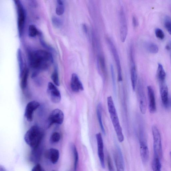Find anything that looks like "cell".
I'll use <instances>...</instances> for the list:
<instances>
[{
	"mask_svg": "<svg viewBox=\"0 0 171 171\" xmlns=\"http://www.w3.org/2000/svg\"><path fill=\"white\" fill-rule=\"evenodd\" d=\"M30 67L36 70L47 69L53 62L52 55L50 53L45 50H35L30 52L28 55Z\"/></svg>",
	"mask_w": 171,
	"mask_h": 171,
	"instance_id": "1",
	"label": "cell"
},
{
	"mask_svg": "<svg viewBox=\"0 0 171 171\" xmlns=\"http://www.w3.org/2000/svg\"><path fill=\"white\" fill-rule=\"evenodd\" d=\"M43 136V132L39 127L33 126L26 132L24 139L27 144L34 149L38 147Z\"/></svg>",
	"mask_w": 171,
	"mask_h": 171,
	"instance_id": "2",
	"label": "cell"
},
{
	"mask_svg": "<svg viewBox=\"0 0 171 171\" xmlns=\"http://www.w3.org/2000/svg\"><path fill=\"white\" fill-rule=\"evenodd\" d=\"M17 12V28L18 35L21 37L23 33L25 23L26 19L25 11L22 4L20 1H14Z\"/></svg>",
	"mask_w": 171,
	"mask_h": 171,
	"instance_id": "3",
	"label": "cell"
},
{
	"mask_svg": "<svg viewBox=\"0 0 171 171\" xmlns=\"http://www.w3.org/2000/svg\"><path fill=\"white\" fill-rule=\"evenodd\" d=\"M152 132L154 139V157L160 160L162 158L163 150L161 138L159 129L156 126H152Z\"/></svg>",
	"mask_w": 171,
	"mask_h": 171,
	"instance_id": "4",
	"label": "cell"
},
{
	"mask_svg": "<svg viewBox=\"0 0 171 171\" xmlns=\"http://www.w3.org/2000/svg\"><path fill=\"white\" fill-rule=\"evenodd\" d=\"M108 111L110 114L112 122V123L115 131L118 140L120 142H122L124 140V137L116 108L109 110Z\"/></svg>",
	"mask_w": 171,
	"mask_h": 171,
	"instance_id": "5",
	"label": "cell"
},
{
	"mask_svg": "<svg viewBox=\"0 0 171 171\" xmlns=\"http://www.w3.org/2000/svg\"><path fill=\"white\" fill-rule=\"evenodd\" d=\"M140 150L142 160L144 163H147L149 158V151L147 139L144 131L141 130L139 132Z\"/></svg>",
	"mask_w": 171,
	"mask_h": 171,
	"instance_id": "6",
	"label": "cell"
},
{
	"mask_svg": "<svg viewBox=\"0 0 171 171\" xmlns=\"http://www.w3.org/2000/svg\"><path fill=\"white\" fill-rule=\"evenodd\" d=\"M120 38L121 42H125L128 33V26L126 15L123 8L121 7L119 11Z\"/></svg>",
	"mask_w": 171,
	"mask_h": 171,
	"instance_id": "7",
	"label": "cell"
},
{
	"mask_svg": "<svg viewBox=\"0 0 171 171\" xmlns=\"http://www.w3.org/2000/svg\"><path fill=\"white\" fill-rule=\"evenodd\" d=\"M107 41L109 48L113 55L115 63L117 67L118 80L120 82L122 81V69L119 53L113 43L110 39H108Z\"/></svg>",
	"mask_w": 171,
	"mask_h": 171,
	"instance_id": "8",
	"label": "cell"
},
{
	"mask_svg": "<svg viewBox=\"0 0 171 171\" xmlns=\"http://www.w3.org/2000/svg\"><path fill=\"white\" fill-rule=\"evenodd\" d=\"M64 120L63 112L59 109L53 110L49 115L48 120L47 127L49 128L53 124H61Z\"/></svg>",
	"mask_w": 171,
	"mask_h": 171,
	"instance_id": "9",
	"label": "cell"
},
{
	"mask_svg": "<svg viewBox=\"0 0 171 171\" xmlns=\"http://www.w3.org/2000/svg\"><path fill=\"white\" fill-rule=\"evenodd\" d=\"M138 93L140 109L141 113L144 114L147 111V103L144 86L141 81H139L138 83Z\"/></svg>",
	"mask_w": 171,
	"mask_h": 171,
	"instance_id": "10",
	"label": "cell"
},
{
	"mask_svg": "<svg viewBox=\"0 0 171 171\" xmlns=\"http://www.w3.org/2000/svg\"><path fill=\"white\" fill-rule=\"evenodd\" d=\"M47 93L51 101L54 103H58L61 100V95L59 91L53 84L49 83Z\"/></svg>",
	"mask_w": 171,
	"mask_h": 171,
	"instance_id": "11",
	"label": "cell"
},
{
	"mask_svg": "<svg viewBox=\"0 0 171 171\" xmlns=\"http://www.w3.org/2000/svg\"><path fill=\"white\" fill-rule=\"evenodd\" d=\"M39 103L36 101H30L26 106L24 112V116L29 122L33 120V114L35 111L40 106Z\"/></svg>",
	"mask_w": 171,
	"mask_h": 171,
	"instance_id": "12",
	"label": "cell"
},
{
	"mask_svg": "<svg viewBox=\"0 0 171 171\" xmlns=\"http://www.w3.org/2000/svg\"><path fill=\"white\" fill-rule=\"evenodd\" d=\"M96 140H97L98 153L99 160H100L102 167L105 169V158L104 152V144L103 139L101 134L99 133L96 135Z\"/></svg>",
	"mask_w": 171,
	"mask_h": 171,
	"instance_id": "13",
	"label": "cell"
},
{
	"mask_svg": "<svg viewBox=\"0 0 171 171\" xmlns=\"http://www.w3.org/2000/svg\"><path fill=\"white\" fill-rule=\"evenodd\" d=\"M130 61H131L130 74H131V84L133 90L135 91L137 82L138 76L132 48L130 49Z\"/></svg>",
	"mask_w": 171,
	"mask_h": 171,
	"instance_id": "14",
	"label": "cell"
},
{
	"mask_svg": "<svg viewBox=\"0 0 171 171\" xmlns=\"http://www.w3.org/2000/svg\"><path fill=\"white\" fill-rule=\"evenodd\" d=\"M147 92L149 110L150 113H154L157 110L156 103L154 91L151 86L147 87Z\"/></svg>",
	"mask_w": 171,
	"mask_h": 171,
	"instance_id": "15",
	"label": "cell"
},
{
	"mask_svg": "<svg viewBox=\"0 0 171 171\" xmlns=\"http://www.w3.org/2000/svg\"><path fill=\"white\" fill-rule=\"evenodd\" d=\"M115 164L117 171H124V162L122 152L117 146L114 155Z\"/></svg>",
	"mask_w": 171,
	"mask_h": 171,
	"instance_id": "16",
	"label": "cell"
},
{
	"mask_svg": "<svg viewBox=\"0 0 171 171\" xmlns=\"http://www.w3.org/2000/svg\"><path fill=\"white\" fill-rule=\"evenodd\" d=\"M71 90L75 92L83 91L84 89L83 84L81 82L77 74L73 73L71 81Z\"/></svg>",
	"mask_w": 171,
	"mask_h": 171,
	"instance_id": "17",
	"label": "cell"
},
{
	"mask_svg": "<svg viewBox=\"0 0 171 171\" xmlns=\"http://www.w3.org/2000/svg\"><path fill=\"white\" fill-rule=\"evenodd\" d=\"M161 100L165 107L167 108L169 101L168 88L166 83L159 84Z\"/></svg>",
	"mask_w": 171,
	"mask_h": 171,
	"instance_id": "18",
	"label": "cell"
},
{
	"mask_svg": "<svg viewBox=\"0 0 171 171\" xmlns=\"http://www.w3.org/2000/svg\"><path fill=\"white\" fill-rule=\"evenodd\" d=\"M157 77L159 84L166 83V74L163 65L160 63L158 64Z\"/></svg>",
	"mask_w": 171,
	"mask_h": 171,
	"instance_id": "19",
	"label": "cell"
},
{
	"mask_svg": "<svg viewBox=\"0 0 171 171\" xmlns=\"http://www.w3.org/2000/svg\"><path fill=\"white\" fill-rule=\"evenodd\" d=\"M59 152L55 148L49 149L47 153V157L53 164L56 163L59 158Z\"/></svg>",
	"mask_w": 171,
	"mask_h": 171,
	"instance_id": "20",
	"label": "cell"
},
{
	"mask_svg": "<svg viewBox=\"0 0 171 171\" xmlns=\"http://www.w3.org/2000/svg\"><path fill=\"white\" fill-rule=\"evenodd\" d=\"M29 72V69L26 68H25L23 73L20 75L21 87V89L23 90L25 89L27 86Z\"/></svg>",
	"mask_w": 171,
	"mask_h": 171,
	"instance_id": "21",
	"label": "cell"
},
{
	"mask_svg": "<svg viewBox=\"0 0 171 171\" xmlns=\"http://www.w3.org/2000/svg\"><path fill=\"white\" fill-rule=\"evenodd\" d=\"M102 105L100 103L97 105V114L99 121V125H100L101 131L104 135L105 134V130L103 124L102 120Z\"/></svg>",
	"mask_w": 171,
	"mask_h": 171,
	"instance_id": "22",
	"label": "cell"
},
{
	"mask_svg": "<svg viewBox=\"0 0 171 171\" xmlns=\"http://www.w3.org/2000/svg\"><path fill=\"white\" fill-rule=\"evenodd\" d=\"M74 158V169L76 171L77 169L79 160V156L77 148L75 145L71 144V146Z\"/></svg>",
	"mask_w": 171,
	"mask_h": 171,
	"instance_id": "23",
	"label": "cell"
},
{
	"mask_svg": "<svg viewBox=\"0 0 171 171\" xmlns=\"http://www.w3.org/2000/svg\"><path fill=\"white\" fill-rule=\"evenodd\" d=\"M17 58L18 66H19L20 75L23 73L24 69V67L23 60L22 55L20 49H18L17 51Z\"/></svg>",
	"mask_w": 171,
	"mask_h": 171,
	"instance_id": "24",
	"label": "cell"
},
{
	"mask_svg": "<svg viewBox=\"0 0 171 171\" xmlns=\"http://www.w3.org/2000/svg\"><path fill=\"white\" fill-rule=\"evenodd\" d=\"M65 11V5L64 1L62 0L57 1V6L55 9L56 14L59 16L63 15Z\"/></svg>",
	"mask_w": 171,
	"mask_h": 171,
	"instance_id": "25",
	"label": "cell"
},
{
	"mask_svg": "<svg viewBox=\"0 0 171 171\" xmlns=\"http://www.w3.org/2000/svg\"><path fill=\"white\" fill-rule=\"evenodd\" d=\"M145 46L147 50L151 53L156 54L159 51L158 46L154 43H148Z\"/></svg>",
	"mask_w": 171,
	"mask_h": 171,
	"instance_id": "26",
	"label": "cell"
},
{
	"mask_svg": "<svg viewBox=\"0 0 171 171\" xmlns=\"http://www.w3.org/2000/svg\"><path fill=\"white\" fill-rule=\"evenodd\" d=\"M40 34V32L35 26L31 24L28 28V34L30 37L33 38Z\"/></svg>",
	"mask_w": 171,
	"mask_h": 171,
	"instance_id": "27",
	"label": "cell"
},
{
	"mask_svg": "<svg viewBox=\"0 0 171 171\" xmlns=\"http://www.w3.org/2000/svg\"><path fill=\"white\" fill-rule=\"evenodd\" d=\"M98 62L99 67L101 68L103 73L105 75H106L107 71L104 58L102 56H99L98 58Z\"/></svg>",
	"mask_w": 171,
	"mask_h": 171,
	"instance_id": "28",
	"label": "cell"
},
{
	"mask_svg": "<svg viewBox=\"0 0 171 171\" xmlns=\"http://www.w3.org/2000/svg\"><path fill=\"white\" fill-rule=\"evenodd\" d=\"M152 166L154 171H161V166L160 160L158 158L154 157L152 162Z\"/></svg>",
	"mask_w": 171,
	"mask_h": 171,
	"instance_id": "29",
	"label": "cell"
},
{
	"mask_svg": "<svg viewBox=\"0 0 171 171\" xmlns=\"http://www.w3.org/2000/svg\"><path fill=\"white\" fill-rule=\"evenodd\" d=\"M51 79L55 84L57 86H59L60 83L59 79V74L57 68H55L51 75Z\"/></svg>",
	"mask_w": 171,
	"mask_h": 171,
	"instance_id": "30",
	"label": "cell"
},
{
	"mask_svg": "<svg viewBox=\"0 0 171 171\" xmlns=\"http://www.w3.org/2000/svg\"><path fill=\"white\" fill-rule=\"evenodd\" d=\"M164 25L168 32L171 35V19L169 17L166 16L165 17Z\"/></svg>",
	"mask_w": 171,
	"mask_h": 171,
	"instance_id": "31",
	"label": "cell"
},
{
	"mask_svg": "<svg viewBox=\"0 0 171 171\" xmlns=\"http://www.w3.org/2000/svg\"><path fill=\"white\" fill-rule=\"evenodd\" d=\"M61 139V135L58 132H55L51 135L50 141L52 144H55L60 141Z\"/></svg>",
	"mask_w": 171,
	"mask_h": 171,
	"instance_id": "32",
	"label": "cell"
},
{
	"mask_svg": "<svg viewBox=\"0 0 171 171\" xmlns=\"http://www.w3.org/2000/svg\"><path fill=\"white\" fill-rule=\"evenodd\" d=\"M155 34L157 38L162 40L164 38V33L162 30L160 28H157L155 30Z\"/></svg>",
	"mask_w": 171,
	"mask_h": 171,
	"instance_id": "33",
	"label": "cell"
},
{
	"mask_svg": "<svg viewBox=\"0 0 171 171\" xmlns=\"http://www.w3.org/2000/svg\"><path fill=\"white\" fill-rule=\"evenodd\" d=\"M52 23L55 27L59 28L61 26L62 22L59 18L54 17H52Z\"/></svg>",
	"mask_w": 171,
	"mask_h": 171,
	"instance_id": "34",
	"label": "cell"
},
{
	"mask_svg": "<svg viewBox=\"0 0 171 171\" xmlns=\"http://www.w3.org/2000/svg\"><path fill=\"white\" fill-rule=\"evenodd\" d=\"M107 163L109 170V171H115L113 167L112 162L109 155H108L107 157Z\"/></svg>",
	"mask_w": 171,
	"mask_h": 171,
	"instance_id": "35",
	"label": "cell"
},
{
	"mask_svg": "<svg viewBox=\"0 0 171 171\" xmlns=\"http://www.w3.org/2000/svg\"><path fill=\"white\" fill-rule=\"evenodd\" d=\"M111 73L112 80V82L114 89L115 92L116 91V78H115V75L114 73L113 67L112 65L111 66Z\"/></svg>",
	"mask_w": 171,
	"mask_h": 171,
	"instance_id": "36",
	"label": "cell"
},
{
	"mask_svg": "<svg viewBox=\"0 0 171 171\" xmlns=\"http://www.w3.org/2000/svg\"><path fill=\"white\" fill-rule=\"evenodd\" d=\"M32 171H43L41 166L40 164H37L34 166L32 169Z\"/></svg>",
	"mask_w": 171,
	"mask_h": 171,
	"instance_id": "37",
	"label": "cell"
},
{
	"mask_svg": "<svg viewBox=\"0 0 171 171\" xmlns=\"http://www.w3.org/2000/svg\"><path fill=\"white\" fill-rule=\"evenodd\" d=\"M132 23L134 27H135L138 26V22L137 19L135 17H133L132 18Z\"/></svg>",
	"mask_w": 171,
	"mask_h": 171,
	"instance_id": "38",
	"label": "cell"
},
{
	"mask_svg": "<svg viewBox=\"0 0 171 171\" xmlns=\"http://www.w3.org/2000/svg\"><path fill=\"white\" fill-rule=\"evenodd\" d=\"M82 28L84 32L86 34H87L88 33L87 27V26L85 24H83L82 25Z\"/></svg>",
	"mask_w": 171,
	"mask_h": 171,
	"instance_id": "39",
	"label": "cell"
},
{
	"mask_svg": "<svg viewBox=\"0 0 171 171\" xmlns=\"http://www.w3.org/2000/svg\"><path fill=\"white\" fill-rule=\"evenodd\" d=\"M171 108V97L169 98L168 104L167 108Z\"/></svg>",
	"mask_w": 171,
	"mask_h": 171,
	"instance_id": "40",
	"label": "cell"
},
{
	"mask_svg": "<svg viewBox=\"0 0 171 171\" xmlns=\"http://www.w3.org/2000/svg\"><path fill=\"white\" fill-rule=\"evenodd\" d=\"M0 171H6L5 168L4 167L1 166H0Z\"/></svg>",
	"mask_w": 171,
	"mask_h": 171,
	"instance_id": "41",
	"label": "cell"
},
{
	"mask_svg": "<svg viewBox=\"0 0 171 171\" xmlns=\"http://www.w3.org/2000/svg\"><path fill=\"white\" fill-rule=\"evenodd\" d=\"M169 49L170 50V59H171V41H170L169 43Z\"/></svg>",
	"mask_w": 171,
	"mask_h": 171,
	"instance_id": "42",
	"label": "cell"
},
{
	"mask_svg": "<svg viewBox=\"0 0 171 171\" xmlns=\"http://www.w3.org/2000/svg\"><path fill=\"white\" fill-rule=\"evenodd\" d=\"M170 11H171V5H170Z\"/></svg>",
	"mask_w": 171,
	"mask_h": 171,
	"instance_id": "43",
	"label": "cell"
},
{
	"mask_svg": "<svg viewBox=\"0 0 171 171\" xmlns=\"http://www.w3.org/2000/svg\"><path fill=\"white\" fill-rule=\"evenodd\" d=\"M170 155L171 157V152H170Z\"/></svg>",
	"mask_w": 171,
	"mask_h": 171,
	"instance_id": "44",
	"label": "cell"
},
{
	"mask_svg": "<svg viewBox=\"0 0 171 171\" xmlns=\"http://www.w3.org/2000/svg\"></svg>",
	"mask_w": 171,
	"mask_h": 171,
	"instance_id": "45",
	"label": "cell"
}]
</instances>
